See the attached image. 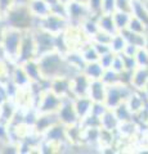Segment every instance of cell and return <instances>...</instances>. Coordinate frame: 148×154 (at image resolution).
I'll use <instances>...</instances> for the list:
<instances>
[{"mask_svg": "<svg viewBox=\"0 0 148 154\" xmlns=\"http://www.w3.org/2000/svg\"><path fill=\"white\" fill-rule=\"evenodd\" d=\"M144 46H146V50L148 51V37L146 38V42H144Z\"/></svg>", "mask_w": 148, "mask_h": 154, "instance_id": "6da1fadb", "label": "cell"}, {"mask_svg": "<svg viewBox=\"0 0 148 154\" xmlns=\"http://www.w3.org/2000/svg\"><path fill=\"white\" fill-rule=\"evenodd\" d=\"M146 9H147V12H148V0H147V3H146Z\"/></svg>", "mask_w": 148, "mask_h": 154, "instance_id": "7a4b0ae2", "label": "cell"}]
</instances>
